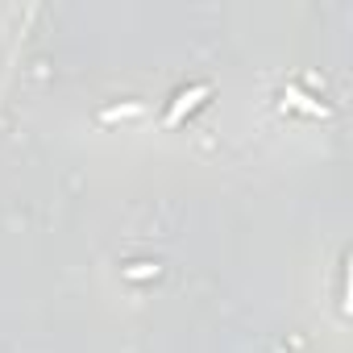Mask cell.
Listing matches in <instances>:
<instances>
[{"label":"cell","instance_id":"1","mask_svg":"<svg viewBox=\"0 0 353 353\" xmlns=\"http://www.w3.org/2000/svg\"><path fill=\"white\" fill-rule=\"evenodd\" d=\"M208 92H212V88H208V83H200V88H192V92H183V96H179V100H174V108H170V112H166V125H174V121H179V117H183V112H192V108H196V104H200V100H204V96H208Z\"/></svg>","mask_w":353,"mask_h":353}]
</instances>
